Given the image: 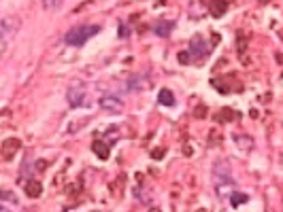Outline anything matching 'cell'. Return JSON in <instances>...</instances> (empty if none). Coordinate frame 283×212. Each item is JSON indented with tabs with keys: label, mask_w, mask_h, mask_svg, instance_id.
Returning <instances> with one entry per match:
<instances>
[{
	"label": "cell",
	"mask_w": 283,
	"mask_h": 212,
	"mask_svg": "<svg viewBox=\"0 0 283 212\" xmlns=\"http://www.w3.org/2000/svg\"><path fill=\"white\" fill-rule=\"evenodd\" d=\"M92 149H94V153H96V155L100 157V159H107L109 157V147L102 140H96L92 144Z\"/></svg>",
	"instance_id": "7c38bea8"
},
{
	"label": "cell",
	"mask_w": 283,
	"mask_h": 212,
	"mask_svg": "<svg viewBox=\"0 0 283 212\" xmlns=\"http://www.w3.org/2000/svg\"><path fill=\"white\" fill-rule=\"evenodd\" d=\"M213 185H215V191H218V195L222 199H226L237 191V182L232 178V170L226 161H220L213 166Z\"/></svg>",
	"instance_id": "6da1fadb"
},
{
	"label": "cell",
	"mask_w": 283,
	"mask_h": 212,
	"mask_svg": "<svg viewBox=\"0 0 283 212\" xmlns=\"http://www.w3.org/2000/svg\"><path fill=\"white\" fill-rule=\"evenodd\" d=\"M62 5L64 0H43V9H47V11H58Z\"/></svg>",
	"instance_id": "5bb4252c"
},
{
	"label": "cell",
	"mask_w": 283,
	"mask_h": 212,
	"mask_svg": "<svg viewBox=\"0 0 283 212\" xmlns=\"http://www.w3.org/2000/svg\"><path fill=\"white\" fill-rule=\"evenodd\" d=\"M0 199H11L13 204H15V201H17L13 193H7V189H3V191H0Z\"/></svg>",
	"instance_id": "2e32d148"
},
{
	"label": "cell",
	"mask_w": 283,
	"mask_h": 212,
	"mask_svg": "<svg viewBox=\"0 0 283 212\" xmlns=\"http://www.w3.org/2000/svg\"><path fill=\"white\" fill-rule=\"evenodd\" d=\"M20 30V19L17 17H7L0 22V41H9V38H13L15 32Z\"/></svg>",
	"instance_id": "5b68a950"
},
{
	"label": "cell",
	"mask_w": 283,
	"mask_h": 212,
	"mask_svg": "<svg viewBox=\"0 0 283 212\" xmlns=\"http://www.w3.org/2000/svg\"><path fill=\"white\" fill-rule=\"evenodd\" d=\"M173 28H175V22H158L156 26H154V32L158 34V36H168L173 32Z\"/></svg>",
	"instance_id": "52a82bcc"
},
{
	"label": "cell",
	"mask_w": 283,
	"mask_h": 212,
	"mask_svg": "<svg viewBox=\"0 0 283 212\" xmlns=\"http://www.w3.org/2000/svg\"><path fill=\"white\" fill-rule=\"evenodd\" d=\"M145 87V74H134L132 79L128 81V91L132 89V91H138V89H143Z\"/></svg>",
	"instance_id": "30bf717a"
},
{
	"label": "cell",
	"mask_w": 283,
	"mask_h": 212,
	"mask_svg": "<svg viewBox=\"0 0 283 212\" xmlns=\"http://www.w3.org/2000/svg\"><path fill=\"white\" fill-rule=\"evenodd\" d=\"M66 100H68V104L73 106V109H79V106L86 104L88 100V91L83 85H73V87H68V91H66Z\"/></svg>",
	"instance_id": "3957f363"
},
{
	"label": "cell",
	"mask_w": 283,
	"mask_h": 212,
	"mask_svg": "<svg viewBox=\"0 0 283 212\" xmlns=\"http://www.w3.org/2000/svg\"><path fill=\"white\" fill-rule=\"evenodd\" d=\"M158 102L162 104V106H175V95H173V91L171 89H160V93H158Z\"/></svg>",
	"instance_id": "ba28073f"
},
{
	"label": "cell",
	"mask_w": 283,
	"mask_h": 212,
	"mask_svg": "<svg viewBox=\"0 0 283 212\" xmlns=\"http://www.w3.org/2000/svg\"><path fill=\"white\" fill-rule=\"evenodd\" d=\"M41 191H43V187H41L39 180H28L26 182V195L28 197H39Z\"/></svg>",
	"instance_id": "9c48e42d"
},
{
	"label": "cell",
	"mask_w": 283,
	"mask_h": 212,
	"mask_svg": "<svg viewBox=\"0 0 283 212\" xmlns=\"http://www.w3.org/2000/svg\"><path fill=\"white\" fill-rule=\"evenodd\" d=\"M249 197L247 195H243V193H239V191H234V193L230 195V201H232V208L234 206H239V204H243V201H247Z\"/></svg>",
	"instance_id": "9a60e30c"
},
{
	"label": "cell",
	"mask_w": 283,
	"mask_h": 212,
	"mask_svg": "<svg viewBox=\"0 0 283 212\" xmlns=\"http://www.w3.org/2000/svg\"><path fill=\"white\" fill-rule=\"evenodd\" d=\"M17 149H20V140H17V138H11V140H7L5 142V147H3V155L9 159V157H11L13 155V153L17 151Z\"/></svg>",
	"instance_id": "8fae6325"
},
{
	"label": "cell",
	"mask_w": 283,
	"mask_h": 212,
	"mask_svg": "<svg viewBox=\"0 0 283 212\" xmlns=\"http://www.w3.org/2000/svg\"><path fill=\"white\" fill-rule=\"evenodd\" d=\"M98 32H100V26H94V24L75 26V28H70V30L64 34V43L70 45V47H83L90 41V38H94Z\"/></svg>",
	"instance_id": "7a4b0ae2"
},
{
	"label": "cell",
	"mask_w": 283,
	"mask_h": 212,
	"mask_svg": "<svg viewBox=\"0 0 283 212\" xmlns=\"http://www.w3.org/2000/svg\"><path fill=\"white\" fill-rule=\"evenodd\" d=\"M187 55H194V60L202 62L206 55H209V45L204 43L202 36H194L192 43H190V51H187Z\"/></svg>",
	"instance_id": "277c9868"
},
{
	"label": "cell",
	"mask_w": 283,
	"mask_h": 212,
	"mask_svg": "<svg viewBox=\"0 0 283 212\" xmlns=\"http://www.w3.org/2000/svg\"><path fill=\"white\" fill-rule=\"evenodd\" d=\"M226 9H228V5H226L224 0H211V13H213L215 17L224 15V13H226Z\"/></svg>",
	"instance_id": "4fadbf2b"
},
{
	"label": "cell",
	"mask_w": 283,
	"mask_h": 212,
	"mask_svg": "<svg viewBox=\"0 0 283 212\" xmlns=\"http://www.w3.org/2000/svg\"><path fill=\"white\" fill-rule=\"evenodd\" d=\"M0 212H11V210H9V208H5V206H0Z\"/></svg>",
	"instance_id": "e0dca14e"
},
{
	"label": "cell",
	"mask_w": 283,
	"mask_h": 212,
	"mask_svg": "<svg viewBox=\"0 0 283 212\" xmlns=\"http://www.w3.org/2000/svg\"><path fill=\"white\" fill-rule=\"evenodd\" d=\"M100 106L107 113H121L124 111V104H121V100L115 98V95H105V98L100 100Z\"/></svg>",
	"instance_id": "8992f818"
}]
</instances>
